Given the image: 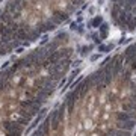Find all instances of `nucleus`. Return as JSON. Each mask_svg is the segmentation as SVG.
<instances>
[{
  "mask_svg": "<svg viewBox=\"0 0 136 136\" xmlns=\"http://www.w3.org/2000/svg\"><path fill=\"white\" fill-rule=\"evenodd\" d=\"M70 18V15H68L65 11H61V9H54L52 12V17H50V20H52L56 26H59L62 21H67Z\"/></svg>",
  "mask_w": 136,
  "mask_h": 136,
  "instance_id": "obj_1",
  "label": "nucleus"
},
{
  "mask_svg": "<svg viewBox=\"0 0 136 136\" xmlns=\"http://www.w3.org/2000/svg\"><path fill=\"white\" fill-rule=\"evenodd\" d=\"M135 127H136V120H130V121H124V122H116V129L127 130V132H132Z\"/></svg>",
  "mask_w": 136,
  "mask_h": 136,
  "instance_id": "obj_2",
  "label": "nucleus"
},
{
  "mask_svg": "<svg viewBox=\"0 0 136 136\" xmlns=\"http://www.w3.org/2000/svg\"><path fill=\"white\" fill-rule=\"evenodd\" d=\"M101 24H103V17H101V15H95L94 18L88 23V29H91V27H100Z\"/></svg>",
  "mask_w": 136,
  "mask_h": 136,
  "instance_id": "obj_3",
  "label": "nucleus"
},
{
  "mask_svg": "<svg viewBox=\"0 0 136 136\" xmlns=\"http://www.w3.org/2000/svg\"><path fill=\"white\" fill-rule=\"evenodd\" d=\"M107 35H109V24L103 23V24L100 26V33H98V36H100L101 41H103V39H106V38H107Z\"/></svg>",
  "mask_w": 136,
  "mask_h": 136,
  "instance_id": "obj_4",
  "label": "nucleus"
},
{
  "mask_svg": "<svg viewBox=\"0 0 136 136\" xmlns=\"http://www.w3.org/2000/svg\"><path fill=\"white\" fill-rule=\"evenodd\" d=\"M130 133L132 132H127V130H121V129H112L110 132H109V135H115V136H130Z\"/></svg>",
  "mask_w": 136,
  "mask_h": 136,
  "instance_id": "obj_5",
  "label": "nucleus"
},
{
  "mask_svg": "<svg viewBox=\"0 0 136 136\" xmlns=\"http://www.w3.org/2000/svg\"><path fill=\"white\" fill-rule=\"evenodd\" d=\"M54 41H58L59 44L67 42V41H68V33H67V32H59L58 35L54 36Z\"/></svg>",
  "mask_w": 136,
  "mask_h": 136,
  "instance_id": "obj_6",
  "label": "nucleus"
},
{
  "mask_svg": "<svg viewBox=\"0 0 136 136\" xmlns=\"http://www.w3.org/2000/svg\"><path fill=\"white\" fill-rule=\"evenodd\" d=\"M92 48H94V45H91V44H89V45H83V47L80 48V53H82V56L88 54V53H89V52H91V50H92Z\"/></svg>",
  "mask_w": 136,
  "mask_h": 136,
  "instance_id": "obj_7",
  "label": "nucleus"
},
{
  "mask_svg": "<svg viewBox=\"0 0 136 136\" xmlns=\"http://www.w3.org/2000/svg\"><path fill=\"white\" fill-rule=\"evenodd\" d=\"M106 48H107V45L100 44V45H98V53H106Z\"/></svg>",
  "mask_w": 136,
  "mask_h": 136,
  "instance_id": "obj_8",
  "label": "nucleus"
},
{
  "mask_svg": "<svg viewBox=\"0 0 136 136\" xmlns=\"http://www.w3.org/2000/svg\"><path fill=\"white\" fill-rule=\"evenodd\" d=\"M98 59H100V53H95V54H92V56L89 58L91 62H95V61H98Z\"/></svg>",
  "mask_w": 136,
  "mask_h": 136,
  "instance_id": "obj_9",
  "label": "nucleus"
},
{
  "mask_svg": "<svg viewBox=\"0 0 136 136\" xmlns=\"http://www.w3.org/2000/svg\"><path fill=\"white\" fill-rule=\"evenodd\" d=\"M77 27H79V24H77V23H71L70 29H71V30H77Z\"/></svg>",
  "mask_w": 136,
  "mask_h": 136,
  "instance_id": "obj_10",
  "label": "nucleus"
},
{
  "mask_svg": "<svg viewBox=\"0 0 136 136\" xmlns=\"http://www.w3.org/2000/svg\"><path fill=\"white\" fill-rule=\"evenodd\" d=\"M94 12H95V8H94V6L88 8V14H89V15H94Z\"/></svg>",
  "mask_w": 136,
  "mask_h": 136,
  "instance_id": "obj_11",
  "label": "nucleus"
},
{
  "mask_svg": "<svg viewBox=\"0 0 136 136\" xmlns=\"http://www.w3.org/2000/svg\"><path fill=\"white\" fill-rule=\"evenodd\" d=\"M113 48H115V45H113V44H107V48H106V53H107V52H110V50H113Z\"/></svg>",
  "mask_w": 136,
  "mask_h": 136,
  "instance_id": "obj_12",
  "label": "nucleus"
},
{
  "mask_svg": "<svg viewBox=\"0 0 136 136\" xmlns=\"http://www.w3.org/2000/svg\"><path fill=\"white\" fill-rule=\"evenodd\" d=\"M9 64H11V62H5V64L2 65V71H3V70H6V68L9 67Z\"/></svg>",
  "mask_w": 136,
  "mask_h": 136,
  "instance_id": "obj_13",
  "label": "nucleus"
},
{
  "mask_svg": "<svg viewBox=\"0 0 136 136\" xmlns=\"http://www.w3.org/2000/svg\"><path fill=\"white\" fill-rule=\"evenodd\" d=\"M47 41H48V38H47V36H44V38H42V41H41V44H45Z\"/></svg>",
  "mask_w": 136,
  "mask_h": 136,
  "instance_id": "obj_14",
  "label": "nucleus"
},
{
  "mask_svg": "<svg viewBox=\"0 0 136 136\" xmlns=\"http://www.w3.org/2000/svg\"><path fill=\"white\" fill-rule=\"evenodd\" d=\"M107 136H115V135H107Z\"/></svg>",
  "mask_w": 136,
  "mask_h": 136,
  "instance_id": "obj_15",
  "label": "nucleus"
},
{
  "mask_svg": "<svg viewBox=\"0 0 136 136\" xmlns=\"http://www.w3.org/2000/svg\"><path fill=\"white\" fill-rule=\"evenodd\" d=\"M32 136H36V135H35V133H33V135H32Z\"/></svg>",
  "mask_w": 136,
  "mask_h": 136,
  "instance_id": "obj_16",
  "label": "nucleus"
},
{
  "mask_svg": "<svg viewBox=\"0 0 136 136\" xmlns=\"http://www.w3.org/2000/svg\"><path fill=\"white\" fill-rule=\"evenodd\" d=\"M135 136H136V133H135Z\"/></svg>",
  "mask_w": 136,
  "mask_h": 136,
  "instance_id": "obj_17",
  "label": "nucleus"
}]
</instances>
